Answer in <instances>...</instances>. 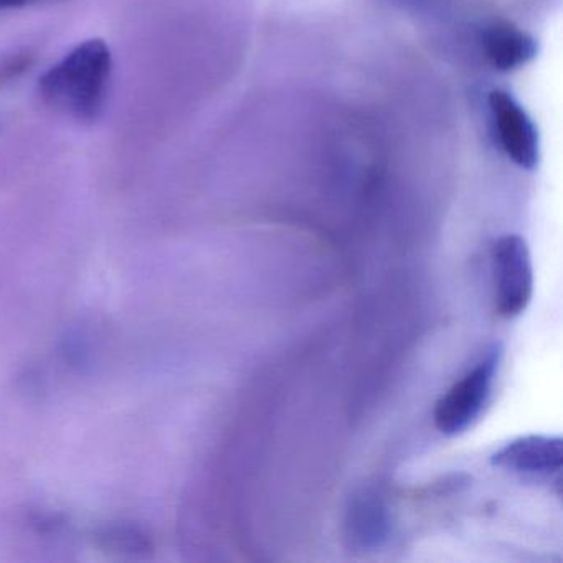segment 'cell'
Returning a JSON list of instances; mask_svg holds the SVG:
<instances>
[{"mask_svg":"<svg viewBox=\"0 0 563 563\" xmlns=\"http://www.w3.org/2000/svg\"><path fill=\"white\" fill-rule=\"evenodd\" d=\"M483 51L497 71L519 70L536 58V38L509 21H494L484 29Z\"/></svg>","mask_w":563,"mask_h":563,"instance_id":"cell-6","label":"cell"},{"mask_svg":"<svg viewBox=\"0 0 563 563\" xmlns=\"http://www.w3.org/2000/svg\"><path fill=\"white\" fill-rule=\"evenodd\" d=\"M37 2H42V0H0V11L27 8V5L37 4Z\"/></svg>","mask_w":563,"mask_h":563,"instance_id":"cell-8","label":"cell"},{"mask_svg":"<svg viewBox=\"0 0 563 563\" xmlns=\"http://www.w3.org/2000/svg\"><path fill=\"white\" fill-rule=\"evenodd\" d=\"M354 526L361 532V539L377 542L384 536V514L380 506L375 503H365L358 506Z\"/></svg>","mask_w":563,"mask_h":563,"instance_id":"cell-7","label":"cell"},{"mask_svg":"<svg viewBox=\"0 0 563 563\" xmlns=\"http://www.w3.org/2000/svg\"><path fill=\"white\" fill-rule=\"evenodd\" d=\"M494 466L514 473L552 474L562 470V440L552 437H522L506 444L490 457Z\"/></svg>","mask_w":563,"mask_h":563,"instance_id":"cell-5","label":"cell"},{"mask_svg":"<svg viewBox=\"0 0 563 563\" xmlns=\"http://www.w3.org/2000/svg\"><path fill=\"white\" fill-rule=\"evenodd\" d=\"M113 55L101 38L81 42L38 80V93L58 113L95 123L107 104Z\"/></svg>","mask_w":563,"mask_h":563,"instance_id":"cell-1","label":"cell"},{"mask_svg":"<svg viewBox=\"0 0 563 563\" xmlns=\"http://www.w3.org/2000/svg\"><path fill=\"white\" fill-rule=\"evenodd\" d=\"M500 347L487 352L486 357L453 385L434 407V427L448 437L463 433L471 427L489 400L494 375L499 367Z\"/></svg>","mask_w":563,"mask_h":563,"instance_id":"cell-2","label":"cell"},{"mask_svg":"<svg viewBox=\"0 0 563 563\" xmlns=\"http://www.w3.org/2000/svg\"><path fill=\"white\" fill-rule=\"evenodd\" d=\"M496 311L500 318L522 314L533 292V269L529 246L519 235H506L493 246Z\"/></svg>","mask_w":563,"mask_h":563,"instance_id":"cell-3","label":"cell"},{"mask_svg":"<svg viewBox=\"0 0 563 563\" xmlns=\"http://www.w3.org/2000/svg\"><path fill=\"white\" fill-rule=\"evenodd\" d=\"M494 133L500 150L520 169L532 170L539 164V131L532 118L509 91L493 90L487 97Z\"/></svg>","mask_w":563,"mask_h":563,"instance_id":"cell-4","label":"cell"}]
</instances>
